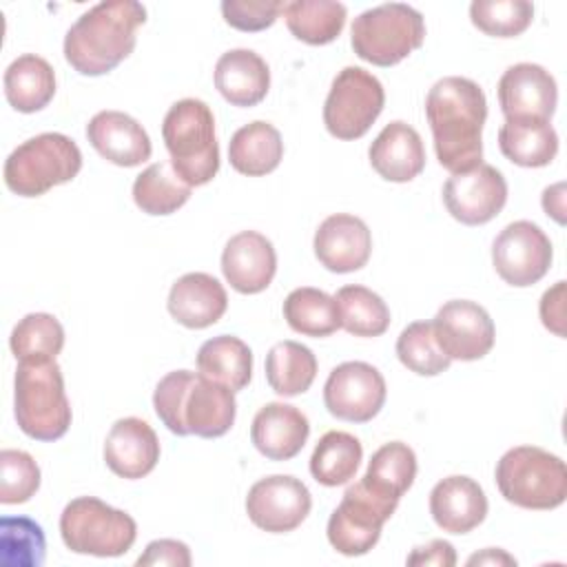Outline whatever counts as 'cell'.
Returning <instances> with one entry per match:
<instances>
[{
	"mask_svg": "<svg viewBox=\"0 0 567 567\" xmlns=\"http://www.w3.org/2000/svg\"><path fill=\"white\" fill-rule=\"evenodd\" d=\"M425 115L432 128L436 159L445 171L456 175L481 164V133L487 117V100L474 80L458 75L439 80L427 91Z\"/></svg>",
	"mask_w": 567,
	"mask_h": 567,
	"instance_id": "6da1fadb",
	"label": "cell"
},
{
	"mask_svg": "<svg viewBox=\"0 0 567 567\" xmlns=\"http://www.w3.org/2000/svg\"><path fill=\"white\" fill-rule=\"evenodd\" d=\"M157 419L177 436H224L237 414L235 392L199 372L173 370L153 392Z\"/></svg>",
	"mask_w": 567,
	"mask_h": 567,
	"instance_id": "7a4b0ae2",
	"label": "cell"
},
{
	"mask_svg": "<svg viewBox=\"0 0 567 567\" xmlns=\"http://www.w3.org/2000/svg\"><path fill=\"white\" fill-rule=\"evenodd\" d=\"M146 22L144 4L109 0L84 11L64 35V58L80 75H104L135 49V31Z\"/></svg>",
	"mask_w": 567,
	"mask_h": 567,
	"instance_id": "3957f363",
	"label": "cell"
},
{
	"mask_svg": "<svg viewBox=\"0 0 567 567\" xmlns=\"http://www.w3.org/2000/svg\"><path fill=\"white\" fill-rule=\"evenodd\" d=\"M162 137L171 166L184 184L204 186L219 171V144L215 117L206 102L184 97L175 102L162 122Z\"/></svg>",
	"mask_w": 567,
	"mask_h": 567,
	"instance_id": "277c9868",
	"label": "cell"
},
{
	"mask_svg": "<svg viewBox=\"0 0 567 567\" xmlns=\"http://www.w3.org/2000/svg\"><path fill=\"white\" fill-rule=\"evenodd\" d=\"M501 496L523 509H556L567 498L565 461L536 445L507 450L494 470Z\"/></svg>",
	"mask_w": 567,
	"mask_h": 567,
	"instance_id": "5b68a950",
	"label": "cell"
},
{
	"mask_svg": "<svg viewBox=\"0 0 567 567\" xmlns=\"http://www.w3.org/2000/svg\"><path fill=\"white\" fill-rule=\"evenodd\" d=\"M13 412L18 427L35 441H58L71 425V403L55 361L18 363L13 381Z\"/></svg>",
	"mask_w": 567,
	"mask_h": 567,
	"instance_id": "8992f818",
	"label": "cell"
},
{
	"mask_svg": "<svg viewBox=\"0 0 567 567\" xmlns=\"http://www.w3.org/2000/svg\"><path fill=\"white\" fill-rule=\"evenodd\" d=\"M425 40L423 16L403 2H385L359 13L350 29L354 53L374 66H394Z\"/></svg>",
	"mask_w": 567,
	"mask_h": 567,
	"instance_id": "52a82bcc",
	"label": "cell"
},
{
	"mask_svg": "<svg viewBox=\"0 0 567 567\" xmlns=\"http://www.w3.org/2000/svg\"><path fill=\"white\" fill-rule=\"evenodd\" d=\"M82 168L78 144L62 133H40L4 162V184L20 197H40L58 184L71 182Z\"/></svg>",
	"mask_w": 567,
	"mask_h": 567,
	"instance_id": "ba28073f",
	"label": "cell"
},
{
	"mask_svg": "<svg viewBox=\"0 0 567 567\" xmlns=\"http://www.w3.org/2000/svg\"><path fill=\"white\" fill-rule=\"evenodd\" d=\"M60 536L75 554L115 558L126 554L135 538V520L95 496H78L60 514Z\"/></svg>",
	"mask_w": 567,
	"mask_h": 567,
	"instance_id": "9c48e42d",
	"label": "cell"
},
{
	"mask_svg": "<svg viewBox=\"0 0 567 567\" xmlns=\"http://www.w3.org/2000/svg\"><path fill=\"white\" fill-rule=\"evenodd\" d=\"M383 104V84L361 66H346L332 80L323 104V124L337 140H359L381 115Z\"/></svg>",
	"mask_w": 567,
	"mask_h": 567,
	"instance_id": "30bf717a",
	"label": "cell"
},
{
	"mask_svg": "<svg viewBox=\"0 0 567 567\" xmlns=\"http://www.w3.org/2000/svg\"><path fill=\"white\" fill-rule=\"evenodd\" d=\"M396 503H390L370 492L361 481L350 485L330 514L328 540L343 556H363L381 538L383 523L394 514Z\"/></svg>",
	"mask_w": 567,
	"mask_h": 567,
	"instance_id": "8fae6325",
	"label": "cell"
},
{
	"mask_svg": "<svg viewBox=\"0 0 567 567\" xmlns=\"http://www.w3.org/2000/svg\"><path fill=\"white\" fill-rule=\"evenodd\" d=\"M551 241L540 226L518 219L507 224L492 244V264L498 277L516 288L540 281L551 266Z\"/></svg>",
	"mask_w": 567,
	"mask_h": 567,
	"instance_id": "7c38bea8",
	"label": "cell"
},
{
	"mask_svg": "<svg viewBox=\"0 0 567 567\" xmlns=\"http://www.w3.org/2000/svg\"><path fill=\"white\" fill-rule=\"evenodd\" d=\"M385 392V379L374 365L346 361L330 372L323 385V403L341 421L368 423L381 412Z\"/></svg>",
	"mask_w": 567,
	"mask_h": 567,
	"instance_id": "4fadbf2b",
	"label": "cell"
},
{
	"mask_svg": "<svg viewBox=\"0 0 567 567\" xmlns=\"http://www.w3.org/2000/svg\"><path fill=\"white\" fill-rule=\"evenodd\" d=\"M312 496L308 487L288 474L259 478L246 496V514L255 527L270 534L297 529L310 514Z\"/></svg>",
	"mask_w": 567,
	"mask_h": 567,
	"instance_id": "5bb4252c",
	"label": "cell"
},
{
	"mask_svg": "<svg viewBox=\"0 0 567 567\" xmlns=\"http://www.w3.org/2000/svg\"><path fill=\"white\" fill-rule=\"evenodd\" d=\"M507 202V182L492 164H478L465 173L452 175L443 186L447 213L465 224L481 226L492 221Z\"/></svg>",
	"mask_w": 567,
	"mask_h": 567,
	"instance_id": "9a60e30c",
	"label": "cell"
},
{
	"mask_svg": "<svg viewBox=\"0 0 567 567\" xmlns=\"http://www.w3.org/2000/svg\"><path fill=\"white\" fill-rule=\"evenodd\" d=\"M434 337L450 359L476 361L494 346V321L489 312L470 299L445 301L432 319Z\"/></svg>",
	"mask_w": 567,
	"mask_h": 567,
	"instance_id": "2e32d148",
	"label": "cell"
},
{
	"mask_svg": "<svg viewBox=\"0 0 567 567\" xmlns=\"http://www.w3.org/2000/svg\"><path fill=\"white\" fill-rule=\"evenodd\" d=\"M558 89L554 75L540 64L520 62L498 80V104L505 120H547L554 115Z\"/></svg>",
	"mask_w": 567,
	"mask_h": 567,
	"instance_id": "e0dca14e",
	"label": "cell"
},
{
	"mask_svg": "<svg viewBox=\"0 0 567 567\" xmlns=\"http://www.w3.org/2000/svg\"><path fill=\"white\" fill-rule=\"evenodd\" d=\"M315 257L330 272H354L363 268L372 252V235L363 219L337 213L326 217L315 233Z\"/></svg>",
	"mask_w": 567,
	"mask_h": 567,
	"instance_id": "ac0fdd59",
	"label": "cell"
},
{
	"mask_svg": "<svg viewBox=\"0 0 567 567\" xmlns=\"http://www.w3.org/2000/svg\"><path fill=\"white\" fill-rule=\"evenodd\" d=\"M221 272L241 295L266 290L277 272V252L270 239L257 230L233 235L221 252Z\"/></svg>",
	"mask_w": 567,
	"mask_h": 567,
	"instance_id": "d6986e66",
	"label": "cell"
},
{
	"mask_svg": "<svg viewBox=\"0 0 567 567\" xmlns=\"http://www.w3.org/2000/svg\"><path fill=\"white\" fill-rule=\"evenodd\" d=\"M104 461L120 478L135 481L151 474L159 461L155 430L137 416L115 421L104 441Z\"/></svg>",
	"mask_w": 567,
	"mask_h": 567,
	"instance_id": "ffe728a7",
	"label": "cell"
},
{
	"mask_svg": "<svg viewBox=\"0 0 567 567\" xmlns=\"http://www.w3.org/2000/svg\"><path fill=\"white\" fill-rule=\"evenodd\" d=\"M86 140L111 164L133 168L153 153L144 126L122 111H100L86 124Z\"/></svg>",
	"mask_w": 567,
	"mask_h": 567,
	"instance_id": "44dd1931",
	"label": "cell"
},
{
	"mask_svg": "<svg viewBox=\"0 0 567 567\" xmlns=\"http://www.w3.org/2000/svg\"><path fill=\"white\" fill-rule=\"evenodd\" d=\"M310 434V423L301 410L288 403H266L252 419L250 441L270 461L295 458Z\"/></svg>",
	"mask_w": 567,
	"mask_h": 567,
	"instance_id": "7402d4cb",
	"label": "cell"
},
{
	"mask_svg": "<svg viewBox=\"0 0 567 567\" xmlns=\"http://www.w3.org/2000/svg\"><path fill=\"white\" fill-rule=\"evenodd\" d=\"M430 514L447 534H467L487 516V496L470 476H447L430 492Z\"/></svg>",
	"mask_w": 567,
	"mask_h": 567,
	"instance_id": "603a6c76",
	"label": "cell"
},
{
	"mask_svg": "<svg viewBox=\"0 0 567 567\" xmlns=\"http://www.w3.org/2000/svg\"><path fill=\"white\" fill-rule=\"evenodd\" d=\"M166 306L177 323L202 330L224 317L228 308V295L213 275L186 272L171 286Z\"/></svg>",
	"mask_w": 567,
	"mask_h": 567,
	"instance_id": "cb8c5ba5",
	"label": "cell"
},
{
	"mask_svg": "<svg viewBox=\"0 0 567 567\" xmlns=\"http://www.w3.org/2000/svg\"><path fill=\"white\" fill-rule=\"evenodd\" d=\"M372 168L388 182H412L425 166L421 135L410 124L396 120L383 126L368 151Z\"/></svg>",
	"mask_w": 567,
	"mask_h": 567,
	"instance_id": "d4e9b609",
	"label": "cell"
},
{
	"mask_svg": "<svg viewBox=\"0 0 567 567\" xmlns=\"http://www.w3.org/2000/svg\"><path fill=\"white\" fill-rule=\"evenodd\" d=\"M215 86L233 106H255L270 89V69L250 49H230L215 64Z\"/></svg>",
	"mask_w": 567,
	"mask_h": 567,
	"instance_id": "484cf974",
	"label": "cell"
},
{
	"mask_svg": "<svg viewBox=\"0 0 567 567\" xmlns=\"http://www.w3.org/2000/svg\"><path fill=\"white\" fill-rule=\"evenodd\" d=\"M284 157V142L279 131L264 122L255 120L239 131L228 142L230 166L248 177H261L272 173Z\"/></svg>",
	"mask_w": 567,
	"mask_h": 567,
	"instance_id": "4316f807",
	"label": "cell"
},
{
	"mask_svg": "<svg viewBox=\"0 0 567 567\" xmlns=\"http://www.w3.org/2000/svg\"><path fill=\"white\" fill-rule=\"evenodd\" d=\"M4 95L20 113L42 111L55 95L53 66L35 53L16 58L4 71Z\"/></svg>",
	"mask_w": 567,
	"mask_h": 567,
	"instance_id": "83f0119b",
	"label": "cell"
},
{
	"mask_svg": "<svg viewBox=\"0 0 567 567\" xmlns=\"http://www.w3.org/2000/svg\"><path fill=\"white\" fill-rule=\"evenodd\" d=\"M501 153L518 166L540 168L558 153V135L547 120H505L498 131Z\"/></svg>",
	"mask_w": 567,
	"mask_h": 567,
	"instance_id": "f1b7e54d",
	"label": "cell"
},
{
	"mask_svg": "<svg viewBox=\"0 0 567 567\" xmlns=\"http://www.w3.org/2000/svg\"><path fill=\"white\" fill-rule=\"evenodd\" d=\"M416 478V454L408 443L392 441L381 445L361 478V483L377 496L396 503L412 487Z\"/></svg>",
	"mask_w": 567,
	"mask_h": 567,
	"instance_id": "f546056e",
	"label": "cell"
},
{
	"mask_svg": "<svg viewBox=\"0 0 567 567\" xmlns=\"http://www.w3.org/2000/svg\"><path fill=\"white\" fill-rule=\"evenodd\" d=\"M197 372L230 388L244 390L252 377V352L233 334H219L202 343L197 352Z\"/></svg>",
	"mask_w": 567,
	"mask_h": 567,
	"instance_id": "4dcf8cb0",
	"label": "cell"
},
{
	"mask_svg": "<svg viewBox=\"0 0 567 567\" xmlns=\"http://www.w3.org/2000/svg\"><path fill=\"white\" fill-rule=\"evenodd\" d=\"M288 31L312 47L330 44L337 40L346 24V7L332 0H295L284 4Z\"/></svg>",
	"mask_w": 567,
	"mask_h": 567,
	"instance_id": "1f68e13d",
	"label": "cell"
},
{
	"mask_svg": "<svg viewBox=\"0 0 567 567\" xmlns=\"http://www.w3.org/2000/svg\"><path fill=\"white\" fill-rule=\"evenodd\" d=\"M317 377V357L299 341H279L266 354V381L279 396L303 394Z\"/></svg>",
	"mask_w": 567,
	"mask_h": 567,
	"instance_id": "d6a6232c",
	"label": "cell"
},
{
	"mask_svg": "<svg viewBox=\"0 0 567 567\" xmlns=\"http://www.w3.org/2000/svg\"><path fill=\"white\" fill-rule=\"evenodd\" d=\"M286 323L303 337H328L341 328L339 303L319 288H295L284 299Z\"/></svg>",
	"mask_w": 567,
	"mask_h": 567,
	"instance_id": "836d02e7",
	"label": "cell"
},
{
	"mask_svg": "<svg viewBox=\"0 0 567 567\" xmlns=\"http://www.w3.org/2000/svg\"><path fill=\"white\" fill-rule=\"evenodd\" d=\"M363 458V447L357 436L341 430L326 432L310 456V474L317 483L326 487H337L354 478L359 463Z\"/></svg>",
	"mask_w": 567,
	"mask_h": 567,
	"instance_id": "e575fe53",
	"label": "cell"
},
{
	"mask_svg": "<svg viewBox=\"0 0 567 567\" xmlns=\"http://www.w3.org/2000/svg\"><path fill=\"white\" fill-rule=\"evenodd\" d=\"M9 346L18 363H47L64 348V328L49 312H29L11 330Z\"/></svg>",
	"mask_w": 567,
	"mask_h": 567,
	"instance_id": "d590c367",
	"label": "cell"
},
{
	"mask_svg": "<svg viewBox=\"0 0 567 567\" xmlns=\"http://www.w3.org/2000/svg\"><path fill=\"white\" fill-rule=\"evenodd\" d=\"M190 197V186L179 179L171 162L146 166L133 182V202L146 215H171Z\"/></svg>",
	"mask_w": 567,
	"mask_h": 567,
	"instance_id": "8d00e7d4",
	"label": "cell"
},
{
	"mask_svg": "<svg viewBox=\"0 0 567 567\" xmlns=\"http://www.w3.org/2000/svg\"><path fill=\"white\" fill-rule=\"evenodd\" d=\"M341 328L354 337H381L390 326V308L365 286H343L337 292Z\"/></svg>",
	"mask_w": 567,
	"mask_h": 567,
	"instance_id": "74e56055",
	"label": "cell"
},
{
	"mask_svg": "<svg viewBox=\"0 0 567 567\" xmlns=\"http://www.w3.org/2000/svg\"><path fill=\"white\" fill-rule=\"evenodd\" d=\"M47 556L42 527L27 516H2L0 563L2 567H40Z\"/></svg>",
	"mask_w": 567,
	"mask_h": 567,
	"instance_id": "f35d334b",
	"label": "cell"
},
{
	"mask_svg": "<svg viewBox=\"0 0 567 567\" xmlns=\"http://www.w3.org/2000/svg\"><path fill=\"white\" fill-rule=\"evenodd\" d=\"M399 361L414 374L436 377L450 368L452 359L441 350L432 321H414L396 339Z\"/></svg>",
	"mask_w": 567,
	"mask_h": 567,
	"instance_id": "ab89813d",
	"label": "cell"
},
{
	"mask_svg": "<svg viewBox=\"0 0 567 567\" xmlns=\"http://www.w3.org/2000/svg\"><path fill=\"white\" fill-rule=\"evenodd\" d=\"M472 24L492 38H516L534 20V4L527 0H474Z\"/></svg>",
	"mask_w": 567,
	"mask_h": 567,
	"instance_id": "60d3db41",
	"label": "cell"
},
{
	"mask_svg": "<svg viewBox=\"0 0 567 567\" xmlns=\"http://www.w3.org/2000/svg\"><path fill=\"white\" fill-rule=\"evenodd\" d=\"M40 487V467L22 450L0 452V503H27Z\"/></svg>",
	"mask_w": 567,
	"mask_h": 567,
	"instance_id": "b9f144b4",
	"label": "cell"
},
{
	"mask_svg": "<svg viewBox=\"0 0 567 567\" xmlns=\"http://www.w3.org/2000/svg\"><path fill=\"white\" fill-rule=\"evenodd\" d=\"M281 11H284V2L279 0H224L221 2V16L226 24L246 33H255L272 27Z\"/></svg>",
	"mask_w": 567,
	"mask_h": 567,
	"instance_id": "7bdbcfd3",
	"label": "cell"
},
{
	"mask_svg": "<svg viewBox=\"0 0 567 567\" xmlns=\"http://www.w3.org/2000/svg\"><path fill=\"white\" fill-rule=\"evenodd\" d=\"M137 565H171V567H188L190 549L182 540L159 538L146 545L144 554L137 558Z\"/></svg>",
	"mask_w": 567,
	"mask_h": 567,
	"instance_id": "ee69618b",
	"label": "cell"
},
{
	"mask_svg": "<svg viewBox=\"0 0 567 567\" xmlns=\"http://www.w3.org/2000/svg\"><path fill=\"white\" fill-rule=\"evenodd\" d=\"M540 321L556 337H565V281H556L554 288L545 290L540 297Z\"/></svg>",
	"mask_w": 567,
	"mask_h": 567,
	"instance_id": "f6af8a7d",
	"label": "cell"
},
{
	"mask_svg": "<svg viewBox=\"0 0 567 567\" xmlns=\"http://www.w3.org/2000/svg\"><path fill=\"white\" fill-rule=\"evenodd\" d=\"M408 565H412V567H421V565L452 567V565H456V551L447 540L436 538L423 547H414V551L408 556Z\"/></svg>",
	"mask_w": 567,
	"mask_h": 567,
	"instance_id": "bcb514c9",
	"label": "cell"
},
{
	"mask_svg": "<svg viewBox=\"0 0 567 567\" xmlns=\"http://www.w3.org/2000/svg\"><path fill=\"white\" fill-rule=\"evenodd\" d=\"M565 184L558 182L543 190V208L547 215H551L558 224H565Z\"/></svg>",
	"mask_w": 567,
	"mask_h": 567,
	"instance_id": "7dc6e473",
	"label": "cell"
},
{
	"mask_svg": "<svg viewBox=\"0 0 567 567\" xmlns=\"http://www.w3.org/2000/svg\"><path fill=\"white\" fill-rule=\"evenodd\" d=\"M467 565H516V558L509 556L507 551L503 549H485L481 554H474L467 558Z\"/></svg>",
	"mask_w": 567,
	"mask_h": 567,
	"instance_id": "c3c4849f",
	"label": "cell"
}]
</instances>
